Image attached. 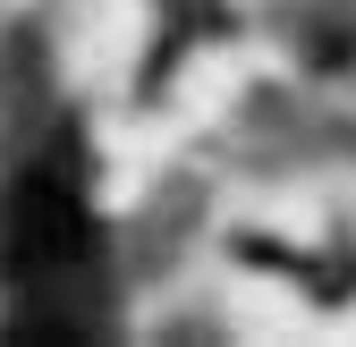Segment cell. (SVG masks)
Here are the masks:
<instances>
[{
    "instance_id": "6da1fadb",
    "label": "cell",
    "mask_w": 356,
    "mask_h": 347,
    "mask_svg": "<svg viewBox=\"0 0 356 347\" xmlns=\"http://www.w3.org/2000/svg\"><path fill=\"white\" fill-rule=\"evenodd\" d=\"M0 271L34 305H60L76 280H94V212L60 161H34L0 195Z\"/></svg>"
}]
</instances>
